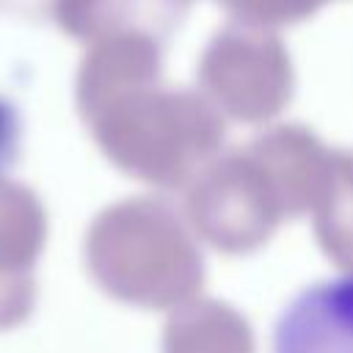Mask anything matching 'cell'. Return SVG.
<instances>
[{"label":"cell","mask_w":353,"mask_h":353,"mask_svg":"<svg viewBox=\"0 0 353 353\" xmlns=\"http://www.w3.org/2000/svg\"><path fill=\"white\" fill-rule=\"evenodd\" d=\"M270 353H353V273L292 295L273 323Z\"/></svg>","instance_id":"obj_1"},{"label":"cell","mask_w":353,"mask_h":353,"mask_svg":"<svg viewBox=\"0 0 353 353\" xmlns=\"http://www.w3.org/2000/svg\"><path fill=\"white\" fill-rule=\"evenodd\" d=\"M19 152V116L11 102L0 97V174L17 160Z\"/></svg>","instance_id":"obj_2"}]
</instances>
